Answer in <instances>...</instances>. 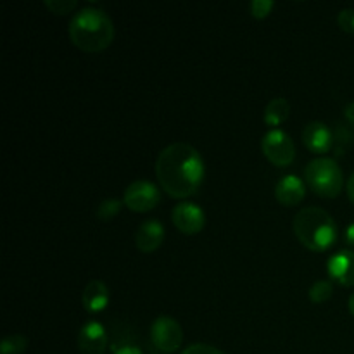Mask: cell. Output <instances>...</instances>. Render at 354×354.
<instances>
[{"label":"cell","instance_id":"26","mask_svg":"<svg viewBox=\"0 0 354 354\" xmlns=\"http://www.w3.org/2000/svg\"><path fill=\"white\" fill-rule=\"evenodd\" d=\"M344 116H346V120H348L349 123L354 127V102L348 104V106L344 107Z\"/></svg>","mask_w":354,"mask_h":354},{"label":"cell","instance_id":"18","mask_svg":"<svg viewBox=\"0 0 354 354\" xmlns=\"http://www.w3.org/2000/svg\"><path fill=\"white\" fill-rule=\"evenodd\" d=\"M121 206H123V203L118 199L102 201V203L99 204V207H97V218H99L100 221L113 220V218H116V214L121 211Z\"/></svg>","mask_w":354,"mask_h":354},{"label":"cell","instance_id":"22","mask_svg":"<svg viewBox=\"0 0 354 354\" xmlns=\"http://www.w3.org/2000/svg\"><path fill=\"white\" fill-rule=\"evenodd\" d=\"M182 354H227L223 353L221 349L213 348V346L207 344H192L185 349Z\"/></svg>","mask_w":354,"mask_h":354},{"label":"cell","instance_id":"9","mask_svg":"<svg viewBox=\"0 0 354 354\" xmlns=\"http://www.w3.org/2000/svg\"><path fill=\"white\" fill-rule=\"evenodd\" d=\"M327 273L342 287H354V251L341 249L328 258Z\"/></svg>","mask_w":354,"mask_h":354},{"label":"cell","instance_id":"2","mask_svg":"<svg viewBox=\"0 0 354 354\" xmlns=\"http://www.w3.org/2000/svg\"><path fill=\"white\" fill-rule=\"evenodd\" d=\"M68 33L76 48L86 54H97L113 44L114 23L106 10L85 7L73 14Z\"/></svg>","mask_w":354,"mask_h":354},{"label":"cell","instance_id":"7","mask_svg":"<svg viewBox=\"0 0 354 354\" xmlns=\"http://www.w3.org/2000/svg\"><path fill=\"white\" fill-rule=\"evenodd\" d=\"M123 203L133 213H149L161 203V190L149 180H135L124 190Z\"/></svg>","mask_w":354,"mask_h":354},{"label":"cell","instance_id":"21","mask_svg":"<svg viewBox=\"0 0 354 354\" xmlns=\"http://www.w3.org/2000/svg\"><path fill=\"white\" fill-rule=\"evenodd\" d=\"M337 23L342 31L354 35V9L341 10L337 16Z\"/></svg>","mask_w":354,"mask_h":354},{"label":"cell","instance_id":"24","mask_svg":"<svg viewBox=\"0 0 354 354\" xmlns=\"http://www.w3.org/2000/svg\"><path fill=\"white\" fill-rule=\"evenodd\" d=\"M344 239H346V242H348L349 248L354 249V223L348 225V228H346Z\"/></svg>","mask_w":354,"mask_h":354},{"label":"cell","instance_id":"15","mask_svg":"<svg viewBox=\"0 0 354 354\" xmlns=\"http://www.w3.org/2000/svg\"><path fill=\"white\" fill-rule=\"evenodd\" d=\"M290 116V104L289 100L283 99V97H277V99L270 100L268 106L265 109V123L268 127H272L273 130L280 127V124L286 123Z\"/></svg>","mask_w":354,"mask_h":354},{"label":"cell","instance_id":"19","mask_svg":"<svg viewBox=\"0 0 354 354\" xmlns=\"http://www.w3.org/2000/svg\"><path fill=\"white\" fill-rule=\"evenodd\" d=\"M45 7L55 16H66L78 7V2L76 0H45Z\"/></svg>","mask_w":354,"mask_h":354},{"label":"cell","instance_id":"11","mask_svg":"<svg viewBox=\"0 0 354 354\" xmlns=\"http://www.w3.org/2000/svg\"><path fill=\"white\" fill-rule=\"evenodd\" d=\"M78 348L82 354H104L107 349V332L102 324L90 320L80 328Z\"/></svg>","mask_w":354,"mask_h":354},{"label":"cell","instance_id":"16","mask_svg":"<svg viewBox=\"0 0 354 354\" xmlns=\"http://www.w3.org/2000/svg\"><path fill=\"white\" fill-rule=\"evenodd\" d=\"M310 299L315 304H324L334 296V286L330 280H317L313 286L310 287Z\"/></svg>","mask_w":354,"mask_h":354},{"label":"cell","instance_id":"10","mask_svg":"<svg viewBox=\"0 0 354 354\" xmlns=\"http://www.w3.org/2000/svg\"><path fill=\"white\" fill-rule=\"evenodd\" d=\"M334 133L324 121H311L303 130V144L313 154H327L334 147Z\"/></svg>","mask_w":354,"mask_h":354},{"label":"cell","instance_id":"27","mask_svg":"<svg viewBox=\"0 0 354 354\" xmlns=\"http://www.w3.org/2000/svg\"><path fill=\"white\" fill-rule=\"evenodd\" d=\"M349 311H351V315L354 317V292L351 294V297H349Z\"/></svg>","mask_w":354,"mask_h":354},{"label":"cell","instance_id":"3","mask_svg":"<svg viewBox=\"0 0 354 354\" xmlns=\"http://www.w3.org/2000/svg\"><path fill=\"white\" fill-rule=\"evenodd\" d=\"M294 234L297 241L313 252H325L337 242V225L325 209L310 206L294 216Z\"/></svg>","mask_w":354,"mask_h":354},{"label":"cell","instance_id":"23","mask_svg":"<svg viewBox=\"0 0 354 354\" xmlns=\"http://www.w3.org/2000/svg\"><path fill=\"white\" fill-rule=\"evenodd\" d=\"M113 354H142V349L133 342H123L113 346Z\"/></svg>","mask_w":354,"mask_h":354},{"label":"cell","instance_id":"4","mask_svg":"<svg viewBox=\"0 0 354 354\" xmlns=\"http://www.w3.org/2000/svg\"><path fill=\"white\" fill-rule=\"evenodd\" d=\"M304 180L310 189L324 199H335L344 189V173L332 158L313 159L304 168Z\"/></svg>","mask_w":354,"mask_h":354},{"label":"cell","instance_id":"8","mask_svg":"<svg viewBox=\"0 0 354 354\" xmlns=\"http://www.w3.org/2000/svg\"><path fill=\"white\" fill-rule=\"evenodd\" d=\"M171 220L176 230L185 235H197L206 227V213L196 203L176 204L171 213Z\"/></svg>","mask_w":354,"mask_h":354},{"label":"cell","instance_id":"20","mask_svg":"<svg viewBox=\"0 0 354 354\" xmlns=\"http://www.w3.org/2000/svg\"><path fill=\"white\" fill-rule=\"evenodd\" d=\"M275 7V3L272 2V0H254V2H251V16L254 17V19H266V17L270 16V12H272V9Z\"/></svg>","mask_w":354,"mask_h":354},{"label":"cell","instance_id":"12","mask_svg":"<svg viewBox=\"0 0 354 354\" xmlns=\"http://www.w3.org/2000/svg\"><path fill=\"white\" fill-rule=\"evenodd\" d=\"M165 225L159 220H145L135 232V245L144 254L158 251L165 242Z\"/></svg>","mask_w":354,"mask_h":354},{"label":"cell","instance_id":"17","mask_svg":"<svg viewBox=\"0 0 354 354\" xmlns=\"http://www.w3.org/2000/svg\"><path fill=\"white\" fill-rule=\"evenodd\" d=\"M26 348L28 339L21 334H12L0 342V354H23Z\"/></svg>","mask_w":354,"mask_h":354},{"label":"cell","instance_id":"5","mask_svg":"<svg viewBox=\"0 0 354 354\" xmlns=\"http://www.w3.org/2000/svg\"><path fill=\"white\" fill-rule=\"evenodd\" d=\"M261 151L273 166L286 168L296 159V145L283 130H270L261 140Z\"/></svg>","mask_w":354,"mask_h":354},{"label":"cell","instance_id":"1","mask_svg":"<svg viewBox=\"0 0 354 354\" xmlns=\"http://www.w3.org/2000/svg\"><path fill=\"white\" fill-rule=\"evenodd\" d=\"M206 166L194 145L176 142L162 149L156 161V176L171 199H187L197 194L204 182Z\"/></svg>","mask_w":354,"mask_h":354},{"label":"cell","instance_id":"25","mask_svg":"<svg viewBox=\"0 0 354 354\" xmlns=\"http://www.w3.org/2000/svg\"><path fill=\"white\" fill-rule=\"evenodd\" d=\"M346 192H348V197L349 201L354 204V173L351 176H349V180L346 182Z\"/></svg>","mask_w":354,"mask_h":354},{"label":"cell","instance_id":"14","mask_svg":"<svg viewBox=\"0 0 354 354\" xmlns=\"http://www.w3.org/2000/svg\"><path fill=\"white\" fill-rule=\"evenodd\" d=\"M109 289L102 280H92L82 292V304L88 313H100L109 304Z\"/></svg>","mask_w":354,"mask_h":354},{"label":"cell","instance_id":"6","mask_svg":"<svg viewBox=\"0 0 354 354\" xmlns=\"http://www.w3.org/2000/svg\"><path fill=\"white\" fill-rule=\"evenodd\" d=\"M151 341L159 353H176L183 342L182 325L173 317L161 315L151 325Z\"/></svg>","mask_w":354,"mask_h":354},{"label":"cell","instance_id":"13","mask_svg":"<svg viewBox=\"0 0 354 354\" xmlns=\"http://www.w3.org/2000/svg\"><path fill=\"white\" fill-rule=\"evenodd\" d=\"M306 197V185L296 175H286L277 182L275 199L286 207H292L301 204Z\"/></svg>","mask_w":354,"mask_h":354}]
</instances>
